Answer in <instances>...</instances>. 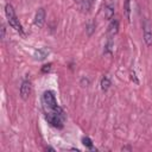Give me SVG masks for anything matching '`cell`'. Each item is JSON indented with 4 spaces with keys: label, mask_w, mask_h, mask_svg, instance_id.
Instances as JSON below:
<instances>
[{
    "label": "cell",
    "mask_w": 152,
    "mask_h": 152,
    "mask_svg": "<svg viewBox=\"0 0 152 152\" xmlns=\"http://www.w3.org/2000/svg\"><path fill=\"white\" fill-rule=\"evenodd\" d=\"M45 119L51 126H53L56 128H62L64 125V121H65V114H64L63 109L58 106L55 110L45 112Z\"/></svg>",
    "instance_id": "1"
},
{
    "label": "cell",
    "mask_w": 152,
    "mask_h": 152,
    "mask_svg": "<svg viewBox=\"0 0 152 152\" xmlns=\"http://www.w3.org/2000/svg\"><path fill=\"white\" fill-rule=\"evenodd\" d=\"M5 13H6V18H7V21H8L10 26H11L12 28H14L17 32H19L20 34H24L23 26H21V24H20V21H19V19H18V17H17V14H15L14 8H13L12 5L7 4V5L5 6Z\"/></svg>",
    "instance_id": "2"
},
{
    "label": "cell",
    "mask_w": 152,
    "mask_h": 152,
    "mask_svg": "<svg viewBox=\"0 0 152 152\" xmlns=\"http://www.w3.org/2000/svg\"><path fill=\"white\" fill-rule=\"evenodd\" d=\"M42 102H43V107L45 108V112L55 110V109L58 107L56 96H55L53 91H51V90L44 91V94H43V96H42Z\"/></svg>",
    "instance_id": "3"
},
{
    "label": "cell",
    "mask_w": 152,
    "mask_h": 152,
    "mask_svg": "<svg viewBox=\"0 0 152 152\" xmlns=\"http://www.w3.org/2000/svg\"><path fill=\"white\" fill-rule=\"evenodd\" d=\"M142 37L144 42L147 46L152 45V26L148 20H145L142 24Z\"/></svg>",
    "instance_id": "4"
},
{
    "label": "cell",
    "mask_w": 152,
    "mask_h": 152,
    "mask_svg": "<svg viewBox=\"0 0 152 152\" xmlns=\"http://www.w3.org/2000/svg\"><path fill=\"white\" fill-rule=\"evenodd\" d=\"M31 89H32L31 82L28 80H24L21 82V86H20V96H21V99H24V100L28 99V96L31 94Z\"/></svg>",
    "instance_id": "5"
},
{
    "label": "cell",
    "mask_w": 152,
    "mask_h": 152,
    "mask_svg": "<svg viewBox=\"0 0 152 152\" xmlns=\"http://www.w3.org/2000/svg\"><path fill=\"white\" fill-rule=\"evenodd\" d=\"M44 21H45V10L39 8L34 15V25L38 27H42L44 25Z\"/></svg>",
    "instance_id": "6"
},
{
    "label": "cell",
    "mask_w": 152,
    "mask_h": 152,
    "mask_svg": "<svg viewBox=\"0 0 152 152\" xmlns=\"http://www.w3.org/2000/svg\"><path fill=\"white\" fill-rule=\"evenodd\" d=\"M119 31V20L115 18H112L109 25H108V37H114Z\"/></svg>",
    "instance_id": "7"
},
{
    "label": "cell",
    "mask_w": 152,
    "mask_h": 152,
    "mask_svg": "<svg viewBox=\"0 0 152 152\" xmlns=\"http://www.w3.org/2000/svg\"><path fill=\"white\" fill-rule=\"evenodd\" d=\"M103 14L106 19H112L114 15V4L112 1H107L103 8Z\"/></svg>",
    "instance_id": "8"
},
{
    "label": "cell",
    "mask_w": 152,
    "mask_h": 152,
    "mask_svg": "<svg viewBox=\"0 0 152 152\" xmlns=\"http://www.w3.org/2000/svg\"><path fill=\"white\" fill-rule=\"evenodd\" d=\"M48 55H49V50L45 49V48H43V49H38V50H36L34 53H33V57H34V59L42 61V59H44L45 57H48Z\"/></svg>",
    "instance_id": "9"
},
{
    "label": "cell",
    "mask_w": 152,
    "mask_h": 152,
    "mask_svg": "<svg viewBox=\"0 0 152 152\" xmlns=\"http://www.w3.org/2000/svg\"><path fill=\"white\" fill-rule=\"evenodd\" d=\"M109 87H110V78L108 76H103L101 80V89L103 91H106V90H108Z\"/></svg>",
    "instance_id": "10"
},
{
    "label": "cell",
    "mask_w": 152,
    "mask_h": 152,
    "mask_svg": "<svg viewBox=\"0 0 152 152\" xmlns=\"http://www.w3.org/2000/svg\"><path fill=\"white\" fill-rule=\"evenodd\" d=\"M113 45H114V43H113V39H112V37H108V39H107V43H106V45H104V53H109V52H112Z\"/></svg>",
    "instance_id": "11"
},
{
    "label": "cell",
    "mask_w": 152,
    "mask_h": 152,
    "mask_svg": "<svg viewBox=\"0 0 152 152\" xmlns=\"http://www.w3.org/2000/svg\"><path fill=\"white\" fill-rule=\"evenodd\" d=\"M82 142H83V145H84L86 147H88L89 150H95V148H94V145H93V141H91L88 137H83V138H82Z\"/></svg>",
    "instance_id": "12"
},
{
    "label": "cell",
    "mask_w": 152,
    "mask_h": 152,
    "mask_svg": "<svg viewBox=\"0 0 152 152\" xmlns=\"http://www.w3.org/2000/svg\"><path fill=\"white\" fill-rule=\"evenodd\" d=\"M125 14H126V18L129 20L131 19V0L125 1Z\"/></svg>",
    "instance_id": "13"
},
{
    "label": "cell",
    "mask_w": 152,
    "mask_h": 152,
    "mask_svg": "<svg viewBox=\"0 0 152 152\" xmlns=\"http://www.w3.org/2000/svg\"><path fill=\"white\" fill-rule=\"evenodd\" d=\"M50 69H51V63L45 64V65H43V68H42V72H48V71H50Z\"/></svg>",
    "instance_id": "14"
},
{
    "label": "cell",
    "mask_w": 152,
    "mask_h": 152,
    "mask_svg": "<svg viewBox=\"0 0 152 152\" xmlns=\"http://www.w3.org/2000/svg\"><path fill=\"white\" fill-rule=\"evenodd\" d=\"M4 37H5V26L2 25V26H1V38L4 39Z\"/></svg>",
    "instance_id": "15"
},
{
    "label": "cell",
    "mask_w": 152,
    "mask_h": 152,
    "mask_svg": "<svg viewBox=\"0 0 152 152\" xmlns=\"http://www.w3.org/2000/svg\"><path fill=\"white\" fill-rule=\"evenodd\" d=\"M75 1H76V2H77V4H80V5H81V4H82V2H83V0H75Z\"/></svg>",
    "instance_id": "16"
}]
</instances>
